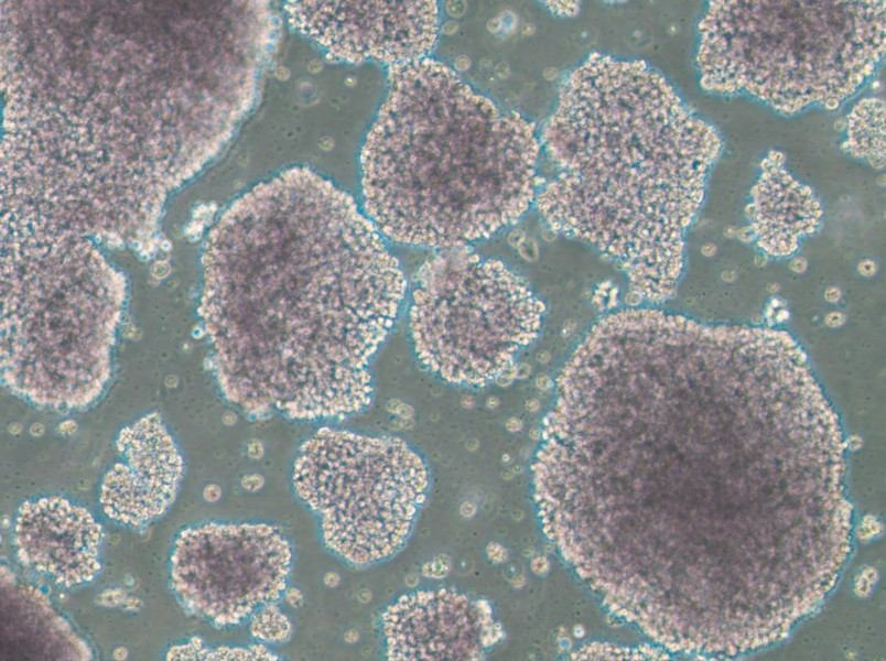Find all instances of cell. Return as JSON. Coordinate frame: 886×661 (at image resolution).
Listing matches in <instances>:
<instances>
[{"mask_svg":"<svg viewBox=\"0 0 886 661\" xmlns=\"http://www.w3.org/2000/svg\"><path fill=\"white\" fill-rule=\"evenodd\" d=\"M199 314L225 397L298 420L371 398L370 362L406 280L354 199L305 167L242 195L204 247Z\"/></svg>","mask_w":886,"mask_h":661,"instance_id":"6da1fadb","label":"cell"},{"mask_svg":"<svg viewBox=\"0 0 886 661\" xmlns=\"http://www.w3.org/2000/svg\"><path fill=\"white\" fill-rule=\"evenodd\" d=\"M543 142L552 175L536 203L547 224L615 262L637 296H671L720 150L714 130L644 62L594 54L563 84Z\"/></svg>","mask_w":886,"mask_h":661,"instance_id":"7a4b0ae2","label":"cell"},{"mask_svg":"<svg viewBox=\"0 0 886 661\" xmlns=\"http://www.w3.org/2000/svg\"><path fill=\"white\" fill-rule=\"evenodd\" d=\"M532 126L447 65H390L360 155L366 213L389 239L456 248L516 223L536 197Z\"/></svg>","mask_w":886,"mask_h":661,"instance_id":"3957f363","label":"cell"},{"mask_svg":"<svg viewBox=\"0 0 886 661\" xmlns=\"http://www.w3.org/2000/svg\"><path fill=\"white\" fill-rule=\"evenodd\" d=\"M126 281L85 237L1 236V380L43 407L101 393Z\"/></svg>","mask_w":886,"mask_h":661,"instance_id":"277c9868","label":"cell"},{"mask_svg":"<svg viewBox=\"0 0 886 661\" xmlns=\"http://www.w3.org/2000/svg\"><path fill=\"white\" fill-rule=\"evenodd\" d=\"M700 25L703 85L745 88L777 109H829L854 94L885 52V6L717 1Z\"/></svg>","mask_w":886,"mask_h":661,"instance_id":"5b68a950","label":"cell"},{"mask_svg":"<svg viewBox=\"0 0 886 661\" xmlns=\"http://www.w3.org/2000/svg\"><path fill=\"white\" fill-rule=\"evenodd\" d=\"M545 306L497 259L452 252L421 270L409 326L421 362L449 383L482 387L503 376L539 335Z\"/></svg>","mask_w":886,"mask_h":661,"instance_id":"8992f818","label":"cell"},{"mask_svg":"<svg viewBox=\"0 0 886 661\" xmlns=\"http://www.w3.org/2000/svg\"><path fill=\"white\" fill-rule=\"evenodd\" d=\"M293 485L320 516L327 546L364 565L402 546L424 499L428 473L399 438L323 430L301 447Z\"/></svg>","mask_w":886,"mask_h":661,"instance_id":"52a82bcc","label":"cell"},{"mask_svg":"<svg viewBox=\"0 0 886 661\" xmlns=\"http://www.w3.org/2000/svg\"><path fill=\"white\" fill-rule=\"evenodd\" d=\"M291 559L288 541L271 525L207 523L176 539L171 579L192 613L234 625L280 597Z\"/></svg>","mask_w":886,"mask_h":661,"instance_id":"ba28073f","label":"cell"},{"mask_svg":"<svg viewBox=\"0 0 886 661\" xmlns=\"http://www.w3.org/2000/svg\"><path fill=\"white\" fill-rule=\"evenodd\" d=\"M284 11L294 29L348 62L424 58L439 32L435 1H289Z\"/></svg>","mask_w":886,"mask_h":661,"instance_id":"9c48e42d","label":"cell"},{"mask_svg":"<svg viewBox=\"0 0 886 661\" xmlns=\"http://www.w3.org/2000/svg\"><path fill=\"white\" fill-rule=\"evenodd\" d=\"M119 459L106 473L99 501L105 513L138 527L162 516L183 477V460L158 414L125 427L117 440Z\"/></svg>","mask_w":886,"mask_h":661,"instance_id":"30bf717a","label":"cell"},{"mask_svg":"<svg viewBox=\"0 0 886 661\" xmlns=\"http://www.w3.org/2000/svg\"><path fill=\"white\" fill-rule=\"evenodd\" d=\"M102 530L83 507L62 497L24 502L17 516L14 542L19 559L54 583L72 587L100 571Z\"/></svg>","mask_w":886,"mask_h":661,"instance_id":"8fae6325","label":"cell"},{"mask_svg":"<svg viewBox=\"0 0 886 661\" xmlns=\"http://www.w3.org/2000/svg\"><path fill=\"white\" fill-rule=\"evenodd\" d=\"M390 660H445L465 657L472 622L468 605L447 590L407 594L382 617Z\"/></svg>","mask_w":886,"mask_h":661,"instance_id":"7c38bea8","label":"cell"},{"mask_svg":"<svg viewBox=\"0 0 886 661\" xmlns=\"http://www.w3.org/2000/svg\"><path fill=\"white\" fill-rule=\"evenodd\" d=\"M252 633L259 638L277 640L285 637L289 631L287 619L275 609H266L252 624Z\"/></svg>","mask_w":886,"mask_h":661,"instance_id":"4fadbf2b","label":"cell"},{"mask_svg":"<svg viewBox=\"0 0 886 661\" xmlns=\"http://www.w3.org/2000/svg\"><path fill=\"white\" fill-rule=\"evenodd\" d=\"M880 530L882 527L878 522H876V519L868 516L864 519V522L860 528L858 537L862 540H866L871 537H874Z\"/></svg>","mask_w":886,"mask_h":661,"instance_id":"5bb4252c","label":"cell"},{"mask_svg":"<svg viewBox=\"0 0 886 661\" xmlns=\"http://www.w3.org/2000/svg\"><path fill=\"white\" fill-rule=\"evenodd\" d=\"M875 578H876V571H874L873 568L864 571L862 576L860 577L858 584H856L858 593L861 595H866L869 592L872 587L871 585L875 581Z\"/></svg>","mask_w":886,"mask_h":661,"instance_id":"9a60e30c","label":"cell"},{"mask_svg":"<svg viewBox=\"0 0 886 661\" xmlns=\"http://www.w3.org/2000/svg\"><path fill=\"white\" fill-rule=\"evenodd\" d=\"M201 231H202V225H201V223H197V221L192 223L188 226V229H187L188 235H196V234L199 235Z\"/></svg>","mask_w":886,"mask_h":661,"instance_id":"2e32d148","label":"cell"},{"mask_svg":"<svg viewBox=\"0 0 886 661\" xmlns=\"http://www.w3.org/2000/svg\"><path fill=\"white\" fill-rule=\"evenodd\" d=\"M206 209H207V207L204 206V205L197 207V209H195L194 216L199 217V215L203 214L204 212H206Z\"/></svg>","mask_w":886,"mask_h":661,"instance_id":"e0dca14e","label":"cell"},{"mask_svg":"<svg viewBox=\"0 0 886 661\" xmlns=\"http://www.w3.org/2000/svg\"><path fill=\"white\" fill-rule=\"evenodd\" d=\"M170 247H171V243L169 241L165 240V241L162 242V248L164 250H168Z\"/></svg>","mask_w":886,"mask_h":661,"instance_id":"ac0fdd59","label":"cell"}]
</instances>
